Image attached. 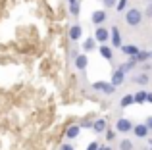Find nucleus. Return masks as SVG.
I'll return each mask as SVG.
<instances>
[{"mask_svg": "<svg viewBox=\"0 0 152 150\" xmlns=\"http://www.w3.org/2000/svg\"><path fill=\"white\" fill-rule=\"evenodd\" d=\"M125 21H127V25H131V27L141 25V21H142V12L139 10V8H131V10H127Z\"/></svg>", "mask_w": 152, "mask_h": 150, "instance_id": "f257e3e1", "label": "nucleus"}, {"mask_svg": "<svg viewBox=\"0 0 152 150\" xmlns=\"http://www.w3.org/2000/svg\"><path fill=\"white\" fill-rule=\"evenodd\" d=\"M93 89L98 90V92H104V94H114L118 87L112 85V83H106V81H94L93 83Z\"/></svg>", "mask_w": 152, "mask_h": 150, "instance_id": "f03ea898", "label": "nucleus"}, {"mask_svg": "<svg viewBox=\"0 0 152 150\" xmlns=\"http://www.w3.org/2000/svg\"><path fill=\"white\" fill-rule=\"evenodd\" d=\"M94 39H96L100 44H106V42L110 41V29H106V27L98 25L96 31H94Z\"/></svg>", "mask_w": 152, "mask_h": 150, "instance_id": "7ed1b4c3", "label": "nucleus"}, {"mask_svg": "<svg viewBox=\"0 0 152 150\" xmlns=\"http://www.w3.org/2000/svg\"><path fill=\"white\" fill-rule=\"evenodd\" d=\"M110 41H112V44L115 46V48H121V35H119V29L118 27H110Z\"/></svg>", "mask_w": 152, "mask_h": 150, "instance_id": "20e7f679", "label": "nucleus"}, {"mask_svg": "<svg viewBox=\"0 0 152 150\" xmlns=\"http://www.w3.org/2000/svg\"><path fill=\"white\" fill-rule=\"evenodd\" d=\"M115 127H118L119 133H129V131H133V123H131L127 117H121V119H118Z\"/></svg>", "mask_w": 152, "mask_h": 150, "instance_id": "39448f33", "label": "nucleus"}, {"mask_svg": "<svg viewBox=\"0 0 152 150\" xmlns=\"http://www.w3.org/2000/svg\"><path fill=\"white\" fill-rule=\"evenodd\" d=\"M148 131H150V127L146 123H139V125H135L133 127V133L139 137V139H145V137H148Z\"/></svg>", "mask_w": 152, "mask_h": 150, "instance_id": "423d86ee", "label": "nucleus"}, {"mask_svg": "<svg viewBox=\"0 0 152 150\" xmlns=\"http://www.w3.org/2000/svg\"><path fill=\"white\" fill-rule=\"evenodd\" d=\"M123 81H125V71H123L121 68H118L114 71V75H112V81L110 83H112V85H115V87H119Z\"/></svg>", "mask_w": 152, "mask_h": 150, "instance_id": "0eeeda50", "label": "nucleus"}, {"mask_svg": "<svg viewBox=\"0 0 152 150\" xmlns=\"http://www.w3.org/2000/svg\"><path fill=\"white\" fill-rule=\"evenodd\" d=\"M73 56H75V68H77L79 71H85L87 64H89L87 56H85V54H73Z\"/></svg>", "mask_w": 152, "mask_h": 150, "instance_id": "6e6552de", "label": "nucleus"}, {"mask_svg": "<svg viewBox=\"0 0 152 150\" xmlns=\"http://www.w3.org/2000/svg\"><path fill=\"white\" fill-rule=\"evenodd\" d=\"M91 19H93L94 25H102V23L106 21V12L104 10H94L93 15H91Z\"/></svg>", "mask_w": 152, "mask_h": 150, "instance_id": "1a4fd4ad", "label": "nucleus"}, {"mask_svg": "<svg viewBox=\"0 0 152 150\" xmlns=\"http://www.w3.org/2000/svg\"><path fill=\"white\" fill-rule=\"evenodd\" d=\"M83 35V27L81 25H71L69 27V39L71 41H79Z\"/></svg>", "mask_w": 152, "mask_h": 150, "instance_id": "9d476101", "label": "nucleus"}, {"mask_svg": "<svg viewBox=\"0 0 152 150\" xmlns=\"http://www.w3.org/2000/svg\"><path fill=\"white\" fill-rule=\"evenodd\" d=\"M121 52L125 54V56H129V58H135L139 54V48L133 46V44H121Z\"/></svg>", "mask_w": 152, "mask_h": 150, "instance_id": "9b49d317", "label": "nucleus"}, {"mask_svg": "<svg viewBox=\"0 0 152 150\" xmlns=\"http://www.w3.org/2000/svg\"><path fill=\"white\" fill-rule=\"evenodd\" d=\"M98 52H100V56L104 58V60H112V58H114V50L108 46V42H106V44H102L100 48H98Z\"/></svg>", "mask_w": 152, "mask_h": 150, "instance_id": "f8f14e48", "label": "nucleus"}, {"mask_svg": "<svg viewBox=\"0 0 152 150\" xmlns=\"http://www.w3.org/2000/svg\"><path fill=\"white\" fill-rule=\"evenodd\" d=\"M79 133H81V127H79V125H71V127H67L66 137H67V139H75Z\"/></svg>", "mask_w": 152, "mask_h": 150, "instance_id": "ddd939ff", "label": "nucleus"}, {"mask_svg": "<svg viewBox=\"0 0 152 150\" xmlns=\"http://www.w3.org/2000/svg\"><path fill=\"white\" fill-rule=\"evenodd\" d=\"M94 48H96V39H87V41L83 42V50H85V52H93Z\"/></svg>", "mask_w": 152, "mask_h": 150, "instance_id": "4468645a", "label": "nucleus"}, {"mask_svg": "<svg viewBox=\"0 0 152 150\" xmlns=\"http://www.w3.org/2000/svg\"><path fill=\"white\" fill-rule=\"evenodd\" d=\"M135 66H137V60H135V58H129V60H127V62H123V64L119 66V68H121L123 71L127 73V71H131V69H133Z\"/></svg>", "mask_w": 152, "mask_h": 150, "instance_id": "2eb2a0df", "label": "nucleus"}, {"mask_svg": "<svg viewBox=\"0 0 152 150\" xmlns=\"http://www.w3.org/2000/svg\"><path fill=\"white\" fill-rule=\"evenodd\" d=\"M93 129H94L96 133H102V131H106V119H102V117H100V119H96V121L93 123Z\"/></svg>", "mask_w": 152, "mask_h": 150, "instance_id": "dca6fc26", "label": "nucleus"}, {"mask_svg": "<svg viewBox=\"0 0 152 150\" xmlns=\"http://www.w3.org/2000/svg\"><path fill=\"white\" fill-rule=\"evenodd\" d=\"M131 104H135L133 94H125V96L119 100V106H121V108H127V106H131Z\"/></svg>", "mask_w": 152, "mask_h": 150, "instance_id": "f3484780", "label": "nucleus"}, {"mask_svg": "<svg viewBox=\"0 0 152 150\" xmlns=\"http://www.w3.org/2000/svg\"><path fill=\"white\" fill-rule=\"evenodd\" d=\"M146 96H148V92H145V90H139L137 94H133V98H135V102H137V104L146 102Z\"/></svg>", "mask_w": 152, "mask_h": 150, "instance_id": "a211bd4d", "label": "nucleus"}, {"mask_svg": "<svg viewBox=\"0 0 152 150\" xmlns=\"http://www.w3.org/2000/svg\"><path fill=\"white\" fill-rule=\"evenodd\" d=\"M69 12H71V15H79V12H81V4H79L77 0H75V2H71Z\"/></svg>", "mask_w": 152, "mask_h": 150, "instance_id": "6ab92c4d", "label": "nucleus"}, {"mask_svg": "<svg viewBox=\"0 0 152 150\" xmlns=\"http://www.w3.org/2000/svg\"><path fill=\"white\" fill-rule=\"evenodd\" d=\"M119 150H133V143H131L129 139H123L121 143H119Z\"/></svg>", "mask_w": 152, "mask_h": 150, "instance_id": "aec40b11", "label": "nucleus"}, {"mask_svg": "<svg viewBox=\"0 0 152 150\" xmlns=\"http://www.w3.org/2000/svg\"><path fill=\"white\" fill-rule=\"evenodd\" d=\"M135 81H137L139 85L145 87L146 83H148V75H146V73H141V75H137V77H135Z\"/></svg>", "mask_w": 152, "mask_h": 150, "instance_id": "412c9836", "label": "nucleus"}, {"mask_svg": "<svg viewBox=\"0 0 152 150\" xmlns=\"http://www.w3.org/2000/svg\"><path fill=\"white\" fill-rule=\"evenodd\" d=\"M127 6V0H118V4H115V10L118 12H123V8Z\"/></svg>", "mask_w": 152, "mask_h": 150, "instance_id": "4be33fe9", "label": "nucleus"}, {"mask_svg": "<svg viewBox=\"0 0 152 150\" xmlns=\"http://www.w3.org/2000/svg\"><path fill=\"white\" fill-rule=\"evenodd\" d=\"M115 139V133L114 131H106V141L110 143V141H114Z\"/></svg>", "mask_w": 152, "mask_h": 150, "instance_id": "5701e85b", "label": "nucleus"}, {"mask_svg": "<svg viewBox=\"0 0 152 150\" xmlns=\"http://www.w3.org/2000/svg\"><path fill=\"white\" fill-rule=\"evenodd\" d=\"M98 148H100V144H98L96 141H94V143H91L89 146H87V150H98Z\"/></svg>", "mask_w": 152, "mask_h": 150, "instance_id": "b1692460", "label": "nucleus"}, {"mask_svg": "<svg viewBox=\"0 0 152 150\" xmlns=\"http://www.w3.org/2000/svg\"><path fill=\"white\" fill-rule=\"evenodd\" d=\"M118 4V0H104V6L106 8H112V6H115Z\"/></svg>", "mask_w": 152, "mask_h": 150, "instance_id": "393cba45", "label": "nucleus"}, {"mask_svg": "<svg viewBox=\"0 0 152 150\" xmlns=\"http://www.w3.org/2000/svg\"><path fill=\"white\" fill-rule=\"evenodd\" d=\"M146 15H148V17H152V4H150L148 8H146Z\"/></svg>", "mask_w": 152, "mask_h": 150, "instance_id": "a878e982", "label": "nucleus"}, {"mask_svg": "<svg viewBox=\"0 0 152 150\" xmlns=\"http://www.w3.org/2000/svg\"><path fill=\"white\" fill-rule=\"evenodd\" d=\"M62 150H73V146H71V144H64Z\"/></svg>", "mask_w": 152, "mask_h": 150, "instance_id": "bb28decb", "label": "nucleus"}, {"mask_svg": "<svg viewBox=\"0 0 152 150\" xmlns=\"http://www.w3.org/2000/svg\"><path fill=\"white\" fill-rule=\"evenodd\" d=\"M146 125H148V127H150V129H152V116H150V117H148V119H146Z\"/></svg>", "mask_w": 152, "mask_h": 150, "instance_id": "cd10ccee", "label": "nucleus"}, {"mask_svg": "<svg viewBox=\"0 0 152 150\" xmlns=\"http://www.w3.org/2000/svg\"><path fill=\"white\" fill-rule=\"evenodd\" d=\"M146 102H150V104H152V92H148V96H146Z\"/></svg>", "mask_w": 152, "mask_h": 150, "instance_id": "c85d7f7f", "label": "nucleus"}, {"mask_svg": "<svg viewBox=\"0 0 152 150\" xmlns=\"http://www.w3.org/2000/svg\"><path fill=\"white\" fill-rule=\"evenodd\" d=\"M98 150H112V148H110V146H100Z\"/></svg>", "mask_w": 152, "mask_h": 150, "instance_id": "c756f323", "label": "nucleus"}, {"mask_svg": "<svg viewBox=\"0 0 152 150\" xmlns=\"http://www.w3.org/2000/svg\"><path fill=\"white\" fill-rule=\"evenodd\" d=\"M71 2H75V0H69V4H71Z\"/></svg>", "mask_w": 152, "mask_h": 150, "instance_id": "7c9ffc66", "label": "nucleus"}, {"mask_svg": "<svg viewBox=\"0 0 152 150\" xmlns=\"http://www.w3.org/2000/svg\"><path fill=\"white\" fill-rule=\"evenodd\" d=\"M148 2H152V0H148Z\"/></svg>", "mask_w": 152, "mask_h": 150, "instance_id": "2f4dec72", "label": "nucleus"}, {"mask_svg": "<svg viewBox=\"0 0 152 150\" xmlns=\"http://www.w3.org/2000/svg\"><path fill=\"white\" fill-rule=\"evenodd\" d=\"M150 150H152V146H150Z\"/></svg>", "mask_w": 152, "mask_h": 150, "instance_id": "473e14b6", "label": "nucleus"}]
</instances>
